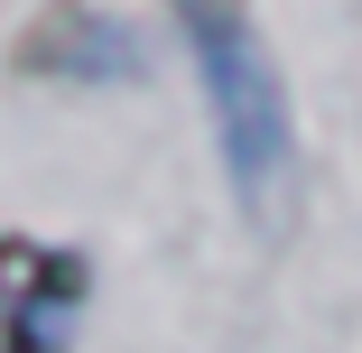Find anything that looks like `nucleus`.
<instances>
[{"mask_svg":"<svg viewBox=\"0 0 362 353\" xmlns=\"http://www.w3.org/2000/svg\"><path fill=\"white\" fill-rule=\"evenodd\" d=\"M93 298L84 251H56L28 233H0V353H65Z\"/></svg>","mask_w":362,"mask_h":353,"instance_id":"2","label":"nucleus"},{"mask_svg":"<svg viewBox=\"0 0 362 353\" xmlns=\"http://www.w3.org/2000/svg\"><path fill=\"white\" fill-rule=\"evenodd\" d=\"M177 28L195 47L204 75V112H214V149H223V177L242 186V204H279L288 158H298V130H288V93L279 65L251 28V0H177Z\"/></svg>","mask_w":362,"mask_h":353,"instance_id":"1","label":"nucleus"},{"mask_svg":"<svg viewBox=\"0 0 362 353\" xmlns=\"http://www.w3.org/2000/svg\"><path fill=\"white\" fill-rule=\"evenodd\" d=\"M139 65V47H130V28L121 19H103V10H84V0H56V10H37V28L19 37V75H56V84H84V75H130Z\"/></svg>","mask_w":362,"mask_h":353,"instance_id":"3","label":"nucleus"}]
</instances>
